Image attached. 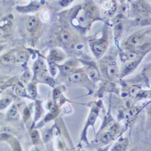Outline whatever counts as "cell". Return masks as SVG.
I'll use <instances>...</instances> for the list:
<instances>
[{
    "label": "cell",
    "mask_w": 151,
    "mask_h": 151,
    "mask_svg": "<svg viewBox=\"0 0 151 151\" xmlns=\"http://www.w3.org/2000/svg\"><path fill=\"white\" fill-rule=\"evenodd\" d=\"M60 37L61 41L65 44H69L72 40V35L71 33L66 29H64L61 31Z\"/></svg>",
    "instance_id": "obj_1"
},
{
    "label": "cell",
    "mask_w": 151,
    "mask_h": 151,
    "mask_svg": "<svg viewBox=\"0 0 151 151\" xmlns=\"http://www.w3.org/2000/svg\"><path fill=\"white\" fill-rule=\"evenodd\" d=\"M38 24V19L36 17H31L28 20L27 27L29 31L33 30Z\"/></svg>",
    "instance_id": "obj_2"
},
{
    "label": "cell",
    "mask_w": 151,
    "mask_h": 151,
    "mask_svg": "<svg viewBox=\"0 0 151 151\" xmlns=\"http://www.w3.org/2000/svg\"><path fill=\"white\" fill-rule=\"evenodd\" d=\"M140 37L139 36L137 35H133L128 40L127 44L129 47H135L140 44Z\"/></svg>",
    "instance_id": "obj_3"
},
{
    "label": "cell",
    "mask_w": 151,
    "mask_h": 151,
    "mask_svg": "<svg viewBox=\"0 0 151 151\" xmlns=\"http://www.w3.org/2000/svg\"><path fill=\"white\" fill-rule=\"evenodd\" d=\"M7 116L9 119H17L19 117V112L17 110V109L14 107L12 106L11 107L7 112Z\"/></svg>",
    "instance_id": "obj_4"
},
{
    "label": "cell",
    "mask_w": 151,
    "mask_h": 151,
    "mask_svg": "<svg viewBox=\"0 0 151 151\" xmlns=\"http://www.w3.org/2000/svg\"><path fill=\"white\" fill-rule=\"evenodd\" d=\"M26 6L25 7H19L17 8L20 12H32L33 10H35L37 9V8L40 7V5L37 3H33L30 6Z\"/></svg>",
    "instance_id": "obj_5"
},
{
    "label": "cell",
    "mask_w": 151,
    "mask_h": 151,
    "mask_svg": "<svg viewBox=\"0 0 151 151\" xmlns=\"http://www.w3.org/2000/svg\"><path fill=\"white\" fill-rule=\"evenodd\" d=\"M105 45L102 42H99L96 44L94 46V51L96 55H101L105 50Z\"/></svg>",
    "instance_id": "obj_6"
},
{
    "label": "cell",
    "mask_w": 151,
    "mask_h": 151,
    "mask_svg": "<svg viewBox=\"0 0 151 151\" xmlns=\"http://www.w3.org/2000/svg\"><path fill=\"white\" fill-rule=\"evenodd\" d=\"M12 102V99L9 97H6L0 100V109H3L7 107Z\"/></svg>",
    "instance_id": "obj_7"
},
{
    "label": "cell",
    "mask_w": 151,
    "mask_h": 151,
    "mask_svg": "<svg viewBox=\"0 0 151 151\" xmlns=\"http://www.w3.org/2000/svg\"><path fill=\"white\" fill-rule=\"evenodd\" d=\"M15 56L14 55L9 53L6 54L3 56L1 58V61L4 64H7V63H10L15 60Z\"/></svg>",
    "instance_id": "obj_8"
},
{
    "label": "cell",
    "mask_w": 151,
    "mask_h": 151,
    "mask_svg": "<svg viewBox=\"0 0 151 151\" xmlns=\"http://www.w3.org/2000/svg\"><path fill=\"white\" fill-rule=\"evenodd\" d=\"M27 59V55L24 52H19L15 56V61L18 63H22Z\"/></svg>",
    "instance_id": "obj_9"
},
{
    "label": "cell",
    "mask_w": 151,
    "mask_h": 151,
    "mask_svg": "<svg viewBox=\"0 0 151 151\" xmlns=\"http://www.w3.org/2000/svg\"><path fill=\"white\" fill-rule=\"evenodd\" d=\"M82 79V74L81 73H75L71 75L70 80L73 82H78Z\"/></svg>",
    "instance_id": "obj_10"
},
{
    "label": "cell",
    "mask_w": 151,
    "mask_h": 151,
    "mask_svg": "<svg viewBox=\"0 0 151 151\" xmlns=\"http://www.w3.org/2000/svg\"><path fill=\"white\" fill-rule=\"evenodd\" d=\"M117 67L115 65H111L108 69V74L110 78L114 77L117 74Z\"/></svg>",
    "instance_id": "obj_11"
},
{
    "label": "cell",
    "mask_w": 151,
    "mask_h": 151,
    "mask_svg": "<svg viewBox=\"0 0 151 151\" xmlns=\"http://www.w3.org/2000/svg\"><path fill=\"white\" fill-rule=\"evenodd\" d=\"M112 138V134L110 132H105L101 135L100 140L104 143L109 142Z\"/></svg>",
    "instance_id": "obj_12"
},
{
    "label": "cell",
    "mask_w": 151,
    "mask_h": 151,
    "mask_svg": "<svg viewBox=\"0 0 151 151\" xmlns=\"http://www.w3.org/2000/svg\"><path fill=\"white\" fill-rule=\"evenodd\" d=\"M88 75L91 79H97L99 77V74L97 71L94 68H90L88 70Z\"/></svg>",
    "instance_id": "obj_13"
},
{
    "label": "cell",
    "mask_w": 151,
    "mask_h": 151,
    "mask_svg": "<svg viewBox=\"0 0 151 151\" xmlns=\"http://www.w3.org/2000/svg\"><path fill=\"white\" fill-rule=\"evenodd\" d=\"M15 93L17 95H18V96L20 97H28V96L27 95L26 93L25 92V91L24 90V89H22L21 87L20 86H17L16 88H15Z\"/></svg>",
    "instance_id": "obj_14"
},
{
    "label": "cell",
    "mask_w": 151,
    "mask_h": 151,
    "mask_svg": "<svg viewBox=\"0 0 151 151\" xmlns=\"http://www.w3.org/2000/svg\"><path fill=\"white\" fill-rule=\"evenodd\" d=\"M126 147L125 143H119L113 147L111 151H124Z\"/></svg>",
    "instance_id": "obj_15"
},
{
    "label": "cell",
    "mask_w": 151,
    "mask_h": 151,
    "mask_svg": "<svg viewBox=\"0 0 151 151\" xmlns=\"http://www.w3.org/2000/svg\"><path fill=\"white\" fill-rule=\"evenodd\" d=\"M97 112L96 111H93L91 113V114L88 119V124H91L94 123V122H95L96 119L97 117Z\"/></svg>",
    "instance_id": "obj_16"
},
{
    "label": "cell",
    "mask_w": 151,
    "mask_h": 151,
    "mask_svg": "<svg viewBox=\"0 0 151 151\" xmlns=\"http://www.w3.org/2000/svg\"><path fill=\"white\" fill-rule=\"evenodd\" d=\"M41 114H42L41 106L39 104H37L36 105V114H35L36 120L40 117Z\"/></svg>",
    "instance_id": "obj_17"
},
{
    "label": "cell",
    "mask_w": 151,
    "mask_h": 151,
    "mask_svg": "<svg viewBox=\"0 0 151 151\" xmlns=\"http://www.w3.org/2000/svg\"><path fill=\"white\" fill-rule=\"evenodd\" d=\"M137 63L135 62H132L129 63H127V64L125 65V70H128L131 71L133 70L136 66H137Z\"/></svg>",
    "instance_id": "obj_18"
},
{
    "label": "cell",
    "mask_w": 151,
    "mask_h": 151,
    "mask_svg": "<svg viewBox=\"0 0 151 151\" xmlns=\"http://www.w3.org/2000/svg\"><path fill=\"white\" fill-rule=\"evenodd\" d=\"M50 57H51V58L53 60H59L62 58V55L59 53V52L55 50V51H53L52 54L50 55Z\"/></svg>",
    "instance_id": "obj_19"
},
{
    "label": "cell",
    "mask_w": 151,
    "mask_h": 151,
    "mask_svg": "<svg viewBox=\"0 0 151 151\" xmlns=\"http://www.w3.org/2000/svg\"><path fill=\"white\" fill-rule=\"evenodd\" d=\"M31 137H32V138L33 142H36L37 140H38L40 135L37 131L34 130L31 132Z\"/></svg>",
    "instance_id": "obj_20"
},
{
    "label": "cell",
    "mask_w": 151,
    "mask_h": 151,
    "mask_svg": "<svg viewBox=\"0 0 151 151\" xmlns=\"http://www.w3.org/2000/svg\"><path fill=\"white\" fill-rule=\"evenodd\" d=\"M73 67L70 65H66L63 67V71L65 74H71L73 72Z\"/></svg>",
    "instance_id": "obj_21"
},
{
    "label": "cell",
    "mask_w": 151,
    "mask_h": 151,
    "mask_svg": "<svg viewBox=\"0 0 151 151\" xmlns=\"http://www.w3.org/2000/svg\"><path fill=\"white\" fill-rule=\"evenodd\" d=\"M137 57H138V55L134 52H129L126 55V58L130 60L135 59L137 58Z\"/></svg>",
    "instance_id": "obj_22"
},
{
    "label": "cell",
    "mask_w": 151,
    "mask_h": 151,
    "mask_svg": "<svg viewBox=\"0 0 151 151\" xmlns=\"http://www.w3.org/2000/svg\"><path fill=\"white\" fill-rule=\"evenodd\" d=\"M7 30L0 27V40L5 38L6 36L7 35Z\"/></svg>",
    "instance_id": "obj_23"
},
{
    "label": "cell",
    "mask_w": 151,
    "mask_h": 151,
    "mask_svg": "<svg viewBox=\"0 0 151 151\" xmlns=\"http://www.w3.org/2000/svg\"><path fill=\"white\" fill-rule=\"evenodd\" d=\"M51 136H52V133H51V132H50V131H46L44 133V140L45 141V142H48L50 139V138H51Z\"/></svg>",
    "instance_id": "obj_24"
},
{
    "label": "cell",
    "mask_w": 151,
    "mask_h": 151,
    "mask_svg": "<svg viewBox=\"0 0 151 151\" xmlns=\"http://www.w3.org/2000/svg\"><path fill=\"white\" fill-rule=\"evenodd\" d=\"M29 91L32 95H34V94H36V88L33 85H31L29 86Z\"/></svg>",
    "instance_id": "obj_25"
},
{
    "label": "cell",
    "mask_w": 151,
    "mask_h": 151,
    "mask_svg": "<svg viewBox=\"0 0 151 151\" xmlns=\"http://www.w3.org/2000/svg\"><path fill=\"white\" fill-rule=\"evenodd\" d=\"M138 89L137 88V87H132V88L130 90V94L132 96H135L137 93H138Z\"/></svg>",
    "instance_id": "obj_26"
},
{
    "label": "cell",
    "mask_w": 151,
    "mask_h": 151,
    "mask_svg": "<svg viewBox=\"0 0 151 151\" xmlns=\"http://www.w3.org/2000/svg\"><path fill=\"white\" fill-rule=\"evenodd\" d=\"M30 151H43V149L41 147L35 146L31 148Z\"/></svg>",
    "instance_id": "obj_27"
},
{
    "label": "cell",
    "mask_w": 151,
    "mask_h": 151,
    "mask_svg": "<svg viewBox=\"0 0 151 151\" xmlns=\"http://www.w3.org/2000/svg\"><path fill=\"white\" fill-rule=\"evenodd\" d=\"M72 1H68V0H66V1H61L60 2V4L62 6H68L70 3H71Z\"/></svg>",
    "instance_id": "obj_28"
},
{
    "label": "cell",
    "mask_w": 151,
    "mask_h": 151,
    "mask_svg": "<svg viewBox=\"0 0 151 151\" xmlns=\"http://www.w3.org/2000/svg\"><path fill=\"white\" fill-rule=\"evenodd\" d=\"M138 109L137 108H134V109H132L131 111H130V112H129V114H130V116H134L136 113L138 112Z\"/></svg>",
    "instance_id": "obj_29"
},
{
    "label": "cell",
    "mask_w": 151,
    "mask_h": 151,
    "mask_svg": "<svg viewBox=\"0 0 151 151\" xmlns=\"http://www.w3.org/2000/svg\"><path fill=\"white\" fill-rule=\"evenodd\" d=\"M59 94H60V92L58 90H54V92H53V96H54V98L55 99H57L58 97H59Z\"/></svg>",
    "instance_id": "obj_30"
},
{
    "label": "cell",
    "mask_w": 151,
    "mask_h": 151,
    "mask_svg": "<svg viewBox=\"0 0 151 151\" xmlns=\"http://www.w3.org/2000/svg\"><path fill=\"white\" fill-rule=\"evenodd\" d=\"M79 21L82 23V24H85L86 22V18L83 16H81L79 17Z\"/></svg>",
    "instance_id": "obj_31"
},
{
    "label": "cell",
    "mask_w": 151,
    "mask_h": 151,
    "mask_svg": "<svg viewBox=\"0 0 151 151\" xmlns=\"http://www.w3.org/2000/svg\"><path fill=\"white\" fill-rule=\"evenodd\" d=\"M58 111V108H57V106H55V105H53L51 108V111L53 113H56Z\"/></svg>",
    "instance_id": "obj_32"
},
{
    "label": "cell",
    "mask_w": 151,
    "mask_h": 151,
    "mask_svg": "<svg viewBox=\"0 0 151 151\" xmlns=\"http://www.w3.org/2000/svg\"><path fill=\"white\" fill-rule=\"evenodd\" d=\"M104 6H105V7L108 8V7L110 6V3H109V2H108V1H106V2H105V3H104Z\"/></svg>",
    "instance_id": "obj_33"
}]
</instances>
